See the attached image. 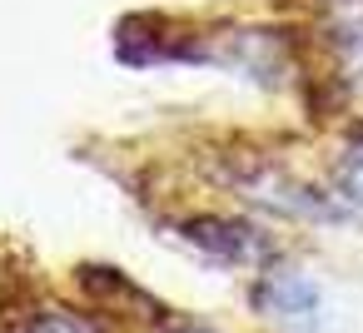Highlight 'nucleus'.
Returning <instances> with one entry per match:
<instances>
[{"mask_svg": "<svg viewBox=\"0 0 363 333\" xmlns=\"http://www.w3.org/2000/svg\"><path fill=\"white\" fill-rule=\"evenodd\" d=\"M254 308H259L264 318L284 323V328L308 333V328L318 323V288H313V278L298 273V269H269V273L254 283Z\"/></svg>", "mask_w": 363, "mask_h": 333, "instance_id": "f03ea898", "label": "nucleus"}, {"mask_svg": "<svg viewBox=\"0 0 363 333\" xmlns=\"http://www.w3.org/2000/svg\"><path fill=\"white\" fill-rule=\"evenodd\" d=\"M26 333H95V328H90L85 318L65 313V308H50V313L30 318V323H26Z\"/></svg>", "mask_w": 363, "mask_h": 333, "instance_id": "39448f33", "label": "nucleus"}, {"mask_svg": "<svg viewBox=\"0 0 363 333\" xmlns=\"http://www.w3.org/2000/svg\"><path fill=\"white\" fill-rule=\"evenodd\" d=\"M184 333H204V328H184Z\"/></svg>", "mask_w": 363, "mask_h": 333, "instance_id": "423d86ee", "label": "nucleus"}, {"mask_svg": "<svg viewBox=\"0 0 363 333\" xmlns=\"http://www.w3.org/2000/svg\"><path fill=\"white\" fill-rule=\"evenodd\" d=\"M318 30L333 60L328 85L338 100L363 105V0H318Z\"/></svg>", "mask_w": 363, "mask_h": 333, "instance_id": "f257e3e1", "label": "nucleus"}, {"mask_svg": "<svg viewBox=\"0 0 363 333\" xmlns=\"http://www.w3.org/2000/svg\"><path fill=\"white\" fill-rule=\"evenodd\" d=\"M333 194H338V204H348V209L363 214V130L333 159Z\"/></svg>", "mask_w": 363, "mask_h": 333, "instance_id": "20e7f679", "label": "nucleus"}, {"mask_svg": "<svg viewBox=\"0 0 363 333\" xmlns=\"http://www.w3.org/2000/svg\"><path fill=\"white\" fill-rule=\"evenodd\" d=\"M179 234L194 244V249H204L209 259H219V264H259V259H269L274 254V244H269V234H259L254 224H244V219H189V224H179Z\"/></svg>", "mask_w": 363, "mask_h": 333, "instance_id": "7ed1b4c3", "label": "nucleus"}]
</instances>
